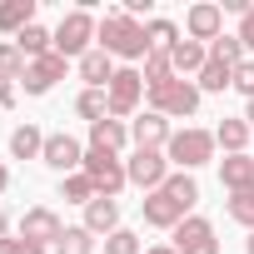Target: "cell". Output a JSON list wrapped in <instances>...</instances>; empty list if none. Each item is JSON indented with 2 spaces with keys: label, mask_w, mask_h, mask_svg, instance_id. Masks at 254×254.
<instances>
[{
  "label": "cell",
  "mask_w": 254,
  "mask_h": 254,
  "mask_svg": "<svg viewBox=\"0 0 254 254\" xmlns=\"http://www.w3.org/2000/svg\"><path fill=\"white\" fill-rule=\"evenodd\" d=\"M95 45H100L110 60H145V55H150V40H145V20H130L125 10H105V15H100Z\"/></svg>",
  "instance_id": "obj_1"
},
{
  "label": "cell",
  "mask_w": 254,
  "mask_h": 254,
  "mask_svg": "<svg viewBox=\"0 0 254 254\" xmlns=\"http://www.w3.org/2000/svg\"><path fill=\"white\" fill-rule=\"evenodd\" d=\"M234 35L244 40V50H254V5H249V10L239 15V30H234Z\"/></svg>",
  "instance_id": "obj_36"
},
{
  "label": "cell",
  "mask_w": 254,
  "mask_h": 254,
  "mask_svg": "<svg viewBox=\"0 0 254 254\" xmlns=\"http://www.w3.org/2000/svg\"><path fill=\"white\" fill-rule=\"evenodd\" d=\"M140 95H145V75L135 65H120L115 80L105 85V105H110V120H130L140 110Z\"/></svg>",
  "instance_id": "obj_6"
},
{
  "label": "cell",
  "mask_w": 254,
  "mask_h": 254,
  "mask_svg": "<svg viewBox=\"0 0 254 254\" xmlns=\"http://www.w3.org/2000/svg\"><path fill=\"white\" fill-rule=\"evenodd\" d=\"M10 105H15V85H10V80H0V110H10Z\"/></svg>",
  "instance_id": "obj_37"
},
{
  "label": "cell",
  "mask_w": 254,
  "mask_h": 254,
  "mask_svg": "<svg viewBox=\"0 0 254 254\" xmlns=\"http://www.w3.org/2000/svg\"><path fill=\"white\" fill-rule=\"evenodd\" d=\"M244 55H249V50H244V40H239V35H219V40L209 45V60H219V65H229V70H239V65H244Z\"/></svg>",
  "instance_id": "obj_27"
},
{
  "label": "cell",
  "mask_w": 254,
  "mask_h": 254,
  "mask_svg": "<svg viewBox=\"0 0 254 254\" xmlns=\"http://www.w3.org/2000/svg\"><path fill=\"white\" fill-rule=\"evenodd\" d=\"M105 254H145V244H140L135 229H115V234L105 239Z\"/></svg>",
  "instance_id": "obj_34"
},
{
  "label": "cell",
  "mask_w": 254,
  "mask_h": 254,
  "mask_svg": "<svg viewBox=\"0 0 254 254\" xmlns=\"http://www.w3.org/2000/svg\"><path fill=\"white\" fill-rule=\"evenodd\" d=\"M5 229H10V219H5V209H0V239H10V234H5Z\"/></svg>",
  "instance_id": "obj_42"
},
{
  "label": "cell",
  "mask_w": 254,
  "mask_h": 254,
  "mask_svg": "<svg viewBox=\"0 0 254 254\" xmlns=\"http://www.w3.org/2000/svg\"><path fill=\"white\" fill-rule=\"evenodd\" d=\"M75 115H80V120H90V125H95V120H105V115H110V105H105V90H80V100H75Z\"/></svg>",
  "instance_id": "obj_31"
},
{
  "label": "cell",
  "mask_w": 254,
  "mask_h": 254,
  "mask_svg": "<svg viewBox=\"0 0 254 254\" xmlns=\"http://www.w3.org/2000/svg\"><path fill=\"white\" fill-rule=\"evenodd\" d=\"M214 145L224 150V155H249V120L239 115H224L219 125H214Z\"/></svg>",
  "instance_id": "obj_17"
},
{
  "label": "cell",
  "mask_w": 254,
  "mask_h": 254,
  "mask_svg": "<svg viewBox=\"0 0 254 254\" xmlns=\"http://www.w3.org/2000/svg\"><path fill=\"white\" fill-rule=\"evenodd\" d=\"M85 180L95 185V194H105V199H115L125 185H130V175H125V160L120 155H110V150H85Z\"/></svg>",
  "instance_id": "obj_5"
},
{
  "label": "cell",
  "mask_w": 254,
  "mask_h": 254,
  "mask_svg": "<svg viewBox=\"0 0 254 254\" xmlns=\"http://www.w3.org/2000/svg\"><path fill=\"white\" fill-rule=\"evenodd\" d=\"M60 199H70V204H90V199H95V185L85 180V170H80V175H65V185H60Z\"/></svg>",
  "instance_id": "obj_33"
},
{
  "label": "cell",
  "mask_w": 254,
  "mask_h": 254,
  "mask_svg": "<svg viewBox=\"0 0 254 254\" xmlns=\"http://www.w3.org/2000/svg\"><path fill=\"white\" fill-rule=\"evenodd\" d=\"M60 234H65V224H60V214H55V209L35 204V209H25V214H20V239L55 249V244H60Z\"/></svg>",
  "instance_id": "obj_9"
},
{
  "label": "cell",
  "mask_w": 254,
  "mask_h": 254,
  "mask_svg": "<svg viewBox=\"0 0 254 254\" xmlns=\"http://www.w3.org/2000/svg\"><path fill=\"white\" fill-rule=\"evenodd\" d=\"M55 254H95V234H90L85 224H70V229L60 234V244H55Z\"/></svg>",
  "instance_id": "obj_29"
},
{
  "label": "cell",
  "mask_w": 254,
  "mask_h": 254,
  "mask_svg": "<svg viewBox=\"0 0 254 254\" xmlns=\"http://www.w3.org/2000/svg\"><path fill=\"white\" fill-rule=\"evenodd\" d=\"M25 25H35V0H5V5H0V30L20 35Z\"/></svg>",
  "instance_id": "obj_24"
},
{
  "label": "cell",
  "mask_w": 254,
  "mask_h": 254,
  "mask_svg": "<svg viewBox=\"0 0 254 254\" xmlns=\"http://www.w3.org/2000/svg\"><path fill=\"white\" fill-rule=\"evenodd\" d=\"M219 35H224V5H209V0H199V5H190V15H185V40L214 45Z\"/></svg>",
  "instance_id": "obj_8"
},
{
  "label": "cell",
  "mask_w": 254,
  "mask_h": 254,
  "mask_svg": "<svg viewBox=\"0 0 254 254\" xmlns=\"http://www.w3.org/2000/svg\"><path fill=\"white\" fill-rule=\"evenodd\" d=\"M95 30H100V20L80 5V10H70L60 25H55V55H65V60H80V55H90L95 50Z\"/></svg>",
  "instance_id": "obj_2"
},
{
  "label": "cell",
  "mask_w": 254,
  "mask_h": 254,
  "mask_svg": "<svg viewBox=\"0 0 254 254\" xmlns=\"http://www.w3.org/2000/svg\"><path fill=\"white\" fill-rule=\"evenodd\" d=\"M25 70H30V60L15 50V40H0V80H25Z\"/></svg>",
  "instance_id": "obj_28"
},
{
  "label": "cell",
  "mask_w": 254,
  "mask_h": 254,
  "mask_svg": "<svg viewBox=\"0 0 254 254\" xmlns=\"http://www.w3.org/2000/svg\"><path fill=\"white\" fill-rule=\"evenodd\" d=\"M170 60H175V75L185 80V75H199L204 65H209V45H199V40H180L175 50H170Z\"/></svg>",
  "instance_id": "obj_20"
},
{
  "label": "cell",
  "mask_w": 254,
  "mask_h": 254,
  "mask_svg": "<svg viewBox=\"0 0 254 254\" xmlns=\"http://www.w3.org/2000/svg\"><path fill=\"white\" fill-rule=\"evenodd\" d=\"M85 229L110 239V234L120 229V204H115V199H105V194H95V199L85 204Z\"/></svg>",
  "instance_id": "obj_18"
},
{
  "label": "cell",
  "mask_w": 254,
  "mask_h": 254,
  "mask_svg": "<svg viewBox=\"0 0 254 254\" xmlns=\"http://www.w3.org/2000/svg\"><path fill=\"white\" fill-rule=\"evenodd\" d=\"M175 254H219V239H214V224L190 214L180 229H175Z\"/></svg>",
  "instance_id": "obj_10"
},
{
  "label": "cell",
  "mask_w": 254,
  "mask_h": 254,
  "mask_svg": "<svg viewBox=\"0 0 254 254\" xmlns=\"http://www.w3.org/2000/svg\"><path fill=\"white\" fill-rule=\"evenodd\" d=\"M244 249H249V254H254V229H249V239H244Z\"/></svg>",
  "instance_id": "obj_44"
},
{
  "label": "cell",
  "mask_w": 254,
  "mask_h": 254,
  "mask_svg": "<svg viewBox=\"0 0 254 254\" xmlns=\"http://www.w3.org/2000/svg\"><path fill=\"white\" fill-rule=\"evenodd\" d=\"M145 90H155V85H165V80H175V60H170V50H150L145 55Z\"/></svg>",
  "instance_id": "obj_25"
},
{
  "label": "cell",
  "mask_w": 254,
  "mask_h": 254,
  "mask_svg": "<svg viewBox=\"0 0 254 254\" xmlns=\"http://www.w3.org/2000/svg\"><path fill=\"white\" fill-rule=\"evenodd\" d=\"M0 254H20V239H0Z\"/></svg>",
  "instance_id": "obj_39"
},
{
  "label": "cell",
  "mask_w": 254,
  "mask_h": 254,
  "mask_svg": "<svg viewBox=\"0 0 254 254\" xmlns=\"http://www.w3.org/2000/svg\"><path fill=\"white\" fill-rule=\"evenodd\" d=\"M50 170H60V175H80V165H85V150H80V140L75 135H45V155H40Z\"/></svg>",
  "instance_id": "obj_12"
},
{
  "label": "cell",
  "mask_w": 254,
  "mask_h": 254,
  "mask_svg": "<svg viewBox=\"0 0 254 254\" xmlns=\"http://www.w3.org/2000/svg\"><path fill=\"white\" fill-rule=\"evenodd\" d=\"M244 120H249V130H254V100H244Z\"/></svg>",
  "instance_id": "obj_41"
},
{
  "label": "cell",
  "mask_w": 254,
  "mask_h": 254,
  "mask_svg": "<svg viewBox=\"0 0 254 254\" xmlns=\"http://www.w3.org/2000/svg\"><path fill=\"white\" fill-rule=\"evenodd\" d=\"M130 140H135V150H165V145L175 140V130H170V120H165V115L145 110V115L130 120Z\"/></svg>",
  "instance_id": "obj_13"
},
{
  "label": "cell",
  "mask_w": 254,
  "mask_h": 254,
  "mask_svg": "<svg viewBox=\"0 0 254 254\" xmlns=\"http://www.w3.org/2000/svg\"><path fill=\"white\" fill-rule=\"evenodd\" d=\"M145 254H175V244H150Z\"/></svg>",
  "instance_id": "obj_40"
},
{
  "label": "cell",
  "mask_w": 254,
  "mask_h": 254,
  "mask_svg": "<svg viewBox=\"0 0 254 254\" xmlns=\"http://www.w3.org/2000/svg\"><path fill=\"white\" fill-rule=\"evenodd\" d=\"M219 185H224L229 194L249 190V185H254V155H224V160H219Z\"/></svg>",
  "instance_id": "obj_19"
},
{
  "label": "cell",
  "mask_w": 254,
  "mask_h": 254,
  "mask_svg": "<svg viewBox=\"0 0 254 254\" xmlns=\"http://www.w3.org/2000/svg\"><path fill=\"white\" fill-rule=\"evenodd\" d=\"M75 65H80V80H85V90H105V85L115 80V70H120V65H115V60H110L100 45H95L90 55H80Z\"/></svg>",
  "instance_id": "obj_16"
},
{
  "label": "cell",
  "mask_w": 254,
  "mask_h": 254,
  "mask_svg": "<svg viewBox=\"0 0 254 254\" xmlns=\"http://www.w3.org/2000/svg\"><path fill=\"white\" fill-rule=\"evenodd\" d=\"M20 254H50L45 244H30V239H20Z\"/></svg>",
  "instance_id": "obj_38"
},
{
  "label": "cell",
  "mask_w": 254,
  "mask_h": 254,
  "mask_svg": "<svg viewBox=\"0 0 254 254\" xmlns=\"http://www.w3.org/2000/svg\"><path fill=\"white\" fill-rule=\"evenodd\" d=\"M5 185H10V170H5V165H0V194H5Z\"/></svg>",
  "instance_id": "obj_43"
},
{
  "label": "cell",
  "mask_w": 254,
  "mask_h": 254,
  "mask_svg": "<svg viewBox=\"0 0 254 254\" xmlns=\"http://www.w3.org/2000/svg\"><path fill=\"white\" fill-rule=\"evenodd\" d=\"M10 155H15V160H40V155H45V135L35 130L30 120L20 125V130H10Z\"/></svg>",
  "instance_id": "obj_23"
},
{
  "label": "cell",
  "mask_w": 254,
  "mask_h": 254,
  "mask_svg": "<svg viewBox=\"0 0 254 254\" xmlns=\"http://www.w3.org/2000/svg\"><path fill=\"white\" fill-rule=\"evenodd\" d=\"M145 40H150V50H175L180 30H175V20H145Z\"/></svg>",
  "instance_id": "obj_30"
},
{
  "label": "cell",
  "mask_w": 254,
  "mask_h": 254,
  "mask_svg": "<svg viewBox=\"0 0 254 254\" xmlns=\"http://www.w3.org/2000/svg\"><path fill=\"white\" fill-rule=\"evenodd\" d=\"M150 110L165 115V120H190V115L199 110V85L175 75V80H165V85L150 90Z\"/></svg>",
  "instance_id": "obj_4"
},
{
  "label": "cell",
  "mask_w": 254,
  "mask_h": 254,
  "mask_svg": "<svg viewBox=\"0 0 254 254\" xmlns=\"http://www.w3.org/2000/svg\"><path fill=\"white\" fill-rule=\"evenodd\" d=\"M214 130H194V125H190V130H175V140L165 145V155H170V165L175 170H199V165H209L214 160Z\"/></svg>",
  "instance_id": "obj_3"
},
{
  "label": "cell",
  "mask_w": 254,
  "mask_h": 254,
  "mask_svg": "<svg viewBox=\"0 0 254 254\" xmlns=\"http://www.w3.org/2000/svg\"><path fill=\"white\" fill-rule=\"evenodd\" d=\"M194 85H199V95H204V90H209V95H224V90L234 85V70H229V65H219V60H209V65L194 75Z\"/></svg>",
  "instance_id": "obj_26"
},
{
  "label": "cell",
  "mask_w": 254,
  "mask_h": 254,
  "mask_svg": "<svg viewBox=\"0 0 254 254\" xmlns=\"http://www.w3.org/2000/svg\"><path fill=\"white\" fill-rule=\"evenodd\" d=\"M140 214H145V224H155V229H170V234H175V229L190 219V214H185V209H180V204H175L165 190L145 194V199H140Z\"/></svg>",
  "instance_id": "obj_14"
},
{
  "label": "cell",
  "mask_w": 254,
  "mask_h": 254,
  "mask_svg": "<svg viewBox=\"0 0 254 254\" xmlns=\"http://www.w3.org/2000/svg\"><path fill=\"white\" fill-rule=\"evenodd\" d=\"M224 209H229V219H234V224L254 229V185H249V190H239V194H229V204H224Z\"/></svg>",
  "instance_id": "obj_32"
},
{
  "label": "cell",
  "mask_w": 254,
  "mask_h": 254,
  "mask_svg": "<svg viewBox=\"0 0 254 254\" xmlns=\"http://www.w3.org/2000/svg\"><path fill=\"white\" fill-rule=\"evenodd\" d=\"M125 145H130V125H125V120H95L90 125V150H110V155H120Z\"/></svg>",
  "instance_id": "obj_15"
},
{
  "label": "cell",
  "mask_w": 254,
  "mask_h": 254,
  "mask_svg": "<svg viewBox=\"0 0 254 254\" xmlns=\"http://www.w3.org/2000/svg\"><path fill=\"white\" fill-rule=\"evenodd\" d=\"M229 90H239L244 100H254V60H244V65L234 70V85H229Z\"/></svg>",
  "instance_id": "obj_35"
},
{
  "label": "cell",
  "mask_w": 254,
  "mask_h": 254,
  "mask_svg": "<svg viewBox=\"0 0 254 254\" xmlns=\"http://www.w3.org/2000/svg\"><path fill=\"white\" fill-rule=\"evenodd\" d=\"M160 190H165V194H170V199H175L185 214L199 204V185H194V175H190V170H170V180H165Z\"/></svg>",
  "instance_id": "obj_21"
},
{
  "label": "cell",
  "mask_w": 254,
  "mask_h": 254,
  "mask_svg": "<svg viewBox=\"0 0 254 254\" xmlns=\"http://www.w3.org/2000/svg\"><path fill=\"white\" fill-rule=\"evenodd\" d=\"M65 70H70V60L50 50V55L30 60V70H25V80H20V85H25V95H50V90H55V80H65Z\"/></svg>",
  "instance_id": "obj_11"
},
{
  "label": "cell",
  "mask_w": 254,
  "mask_h": 254,
  "mask_svg": "<svg viewBox=\"0 0 254 254\" xmlns=\"http://www.w3.org/2000/svg\"><path fill=\"white\" fill-rule=\"evenodd\" d=\"M125 175H130L135 190L155 194V190L170 180V155H165V150H130V160H125Z\"/></svg>",
  "instance_id": "obj_7"
},
{
  "label": "cell",
  "mask_w": 254,
  "mask_h": 254,
  "mask_svg": "<svg viewBox=\"0 0 254 254\" xmlns=\"http://www.w3.org/2000/svg\"><path fill=\"white\" fill-rule=\"evenodd\" d=\"M15 50H20L25 60H40V55L55 50V30H45V25H25V30L15 35Z\"/></svg>",
  "instance_id": "obj_22"
}]
</instances>
